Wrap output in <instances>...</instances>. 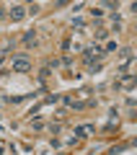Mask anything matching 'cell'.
Listing matches in <instances>:
<instances>
[{"instance_id":"obj_2","label":"cell","mask_w":137,"mask_h":155,"mask_svg":"<svg viewBox=\"0 0 137 155\" xmlns=\"http://www.w3.org/2000/svg\"><path fill=\"white\" fill-rule=\"evenodd\" d=\"M104 54H106V52L101 49V47H88V49H85V62H93V57L99 60V57H104Z\"/></svg>"},{"instance_id":"obj_3","label":"cell","mask_w":137,"mask_h":155,"mask_svg":"<svg viewBox=\"0 0 137 155\" xmlns=\"http://www.w3.org/2000/svg\"><path fill=\"white\" fill-rule=\"evenodd\" d=\"M23 16H26V8H23V5H13L11 8V18H13V21H21Z\"/></svg>"},{"instance_id":"obj_1","label":"cell","mask_w":137,"mask_h":155,"mask_svg":"<svg viewBox=\"0 0 137 155\" xmlns=\"http://www.w3.org/2000/svg\"><path fill=\"white\" fill-rule=\"evenodd\" d=\"M13 70H16V72H28V70H31V62H28V57H26V54L13 57Z\"/></svg>"},{"instance_id":"obj_7","label":"cell","mask_w":137,"mask_h":155,"mask_svg":"<svg viewBox=\"0 0 137 155\" xmlns=\"http://www.w3.org/2000/svg\"><path fill=\"white\" fill-rule=\"evenodd\" d=\"M0 75H3V72H0Z\"/></svg>"},{"instance_id":"obj_6","label":"cell","mask_w":137,"mask_h":155,"mask_svg":"<svg viewBox=\"0 0 137 155\" xmlns=\"http://www.w3.org/2000/svg\"><path fill=\"white\" fill-rule=\"evenodd\" d=\"M114 49H116V41H109V44H106V49H104V52H114Z\"/></svg>"},{"instance_id":"obj_4","label":"cell","mask_w":137,"mask_h":155,"mask_svg":"<svg viewBox=\"0 0 137 155\" xmlns=\"http://www.w3.org/2000/svg\"><path fill=\"white\" fill-rule=\"evenodd\" d=\"M49 72H52V67H44V70L39 72V80H47V78H49Z\"/></svg>"},{"instance_id":"obj_5","label":"cell","mask_w":137,"mask_h":155,"mask_svg":"<svg viewBox=\"0 0 137 155\" xmlns=\"http://www.w3.org/2000/svg\"><path fill=\"white\" fill-rule=\"evenodd\" d=\"M23 41H26V44H31V41H34V31H28L26 36H23Z\"/></svg>"}]
</instances>
